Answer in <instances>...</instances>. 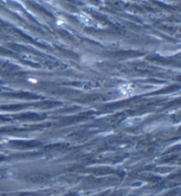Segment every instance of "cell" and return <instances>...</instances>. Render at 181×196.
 <instances>
[{"mask_svg":"<svg viewBox=\"0 0 181 196\" xmlns=\"http://www.w3.org/2000/svg\"><path fill=\"white\" fill-rule=\"evenodd\" d=\"M78 18L82 23H84L87 26H94L95 25V20L89 15L86 14L85 12H80V14H78Z\"/></svg>","mask_w":181,"mask_h":196,"instance_id":"6da1fadb","label":"cell"},{"mask_svg":"<svg viewBox=\"0 0 181 196\" xmlns=\"http://www.w3.org/2000/svg\"><path fill=\"white\" fill-rule=\"evenodd\" d=\"M119 90L124 96H130L133 93V88L128 84H123L119 87Z\"/></svg>","mask_w":181,"mask_h":196,"instance_id":"7a4b0ae2","label":"cell"},{"mask_svg":"<svg viewBox=\"0 0 181 196\" xmlns=\"http://www.w3.org/2000/svg\"><path fill=\"white\" fill-rule=\"evenodd\" d=\"M46 2H48V3H51V1H52V0H45Z\"/></svg>","mask_w":181,"mask_h":196,"instance_id":"3957f363","label":"cell"}]
</instances>
